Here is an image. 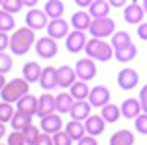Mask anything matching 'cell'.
Returning <instances> with one entry per match:
<instances>
[{
	"instance_id": "1",
	"label": "cell",
	"mask_w": 147,
	"mask_h": 145,
	"mask_svg": "<svg viewBox=\"0 0 147 145\" xmlns=\"http://www.w3.org/2000/svg\"><path fill=\"white\" fill-rule=\"evenodd\" d=\"M35 41H37V37H35V32L32 30V28L24 26V28L14 30V32L10 34V51H12V55H16V57L26 55V53L35 45Z\"/></svg>"
},
{
	"instance_id": "2",
	"label": "cell",
	"mask_w": 147,
	"mask_h": 145,
	"mask_svg": "<svg viewBox=\"0 0 147 145\" xmlns=\"http://www.w3.org/2000/svg\"><path fill=\"white\" fill-rule=\"evenodd\" d=\"M84 53H86V57H90V59L98 61V63H106V61H110L114 57V47L106 39L92 37V39H88V43L84 47Z\"/></svg>"
},
{
	"instance_id": "3",
	"label": "cell",
	"mask_w": 147,
	"mask_h": 145,
	"mask_svg": "<svg viewBox=\"0 0 147 145\" xmlns=\"http://www.w3.org/2000/svg\"><path fill=\"white\" fill-rule=\"evenodd\" d=\"M26 94H30V82L26 80V78H12L6 82V86L2 88L0 92V96H2V100L4 102H18L22 100Z\"/></svg>"
},
{
	"instance_id": "4",
	"label": "cell",
	"mask_w": 147,
	"mask_h": 145,
	"mask_svg": "<svg viewBox=\"0 0 147 145\" xmlns=\"http://www.w3.org/2000/svg\"><path fill=\"white\" fill-rule=\"evenodd\" d=\"M92 37H98V39H106V37H112L116 34V22H114L110 16L106 18H94L88 28Z\"/></svg>"
},
{
	"instance_id": "5",
	"label": "cell",
	"mask_w": 147,
	"mask_h": 145,
	"mask_svg": "<svg viewBox=\"0 0 147 145\" xmlns=\"http://www.w3.org/2000/svg\"><path fill=\"white\" fill-rule=\"evenodd\" d=\"M34 49L39 59H53L57 55V51H59V45H57V39L49 37V35H43V37H39L35 41Z\"/></svg>"
},
{
	"instance_id": "6",
	"label": "cell",
	"mask_w": 147,
	"mask_h": 145,
	"mask_svg": "<svg viewBox=\"0 0 147 145\" xmlns=\"http://www.w3.org/2000/svg\"><path fill=\"white\" fill-rule=\"evenodd\" d=\"M47 24H49V16L45 14V10H39V8H30L26 14V26L32 28L34 32L39 30H45Z\"/></svg>"
},
{
	"instance_id": "7",
	"label": "cell",
	"mask_w": 147,
	"mask_h": 145,
	"mask_svg": "<svg viewBox=\"0 0 147 145\" xmlns=\"http://www.w3.org/2000/svg\"><path fill=\"white\" fill-rule=\"evenodd\" d=\"M75 71H77V77L80 80H92L96 78V61L90 59V57H82L75 63Z\"/></svg>"
},
{
	"instance_id": "8",
	"label": "cell",
	"mask_w": 147,
	"mask_h": 145,
	"mask_svg": "<svg viewBox=\"0 0 147 145\" xmlns=\"http://www.w3.org/2000/svg\"><path fill=\"white\" fill-rule=\"evenodd\" d=\"M118 86L122 90H125V92H129V90H134L139 84V75H137L136 69L131 67H124L120 73H118Z\"/></svg>"
},
{
	"instance_id": "9",
	"label": "cell",
	"mask_w": 147,
	"mask_h": 145,
	"mask_svg": "<svg viewBox=\"0 0 147 145\" xmlns=\"http://www.w3.org/2000/svg\"><path fill=\"white\" fill-rule=\"evenodd\" d=\"M63 118H61V114L59 112H53V114H49V116H43V118H39V127H41V132L43 134H49V135H55L57 132H61L63 129Z\"/></svg>"
},
{
	"instance_id": "10",
	"label": "cell",
	"mask_w": 147,
	"mask_h": 145,
	"mask_svg": "<svg viewBox=\"0 0 147 145\" xmlns=\"http://www.w3.org/2000/svg\"><path fill=\"white\" fill-rule=\"evenodd\" d=\"M86 43H88L86 34H84V32H79V30L71 32V34L65 37V47H67L69 53H80V51H84Z\"/></svg>"
},
{
	"instance_id": "11",
	"label": "cell",
	"mask_w": 147,
	"mask_h": 145,
	"mask_svg": "<svg viewBox=\"0 0 147 145\" xmlns=\"http://www.w3.org/2000/svg\"><path fill=\"white\" fill-rule=\"evenodd\" d=\"M77 80H79V77H77L75 67H69V65H61V67H57V82H59V88L69 90Z\"/></svg>"
},
{
	"instance_id": "12",
	"label": "cell",
	"mask_w": 147,
	"mask_h": 145,
	"mask_svg": "<svg viewBox=\"0 0 147 145\" xmlns=\"http://www.w3.org/2000/svg\"><path fill=\"white\" fill-rule=\"evenodd\" d=\"M88 102L92 104V108H104L106 104H110V90L104 84H96L90 88L88 94Z\"/></svg>"
},
{
	"instance_id": "13",
	"label": "cell",
	"mask_w": 147,
	"mask_h": 145,
	"mask_svg": "<svg viewBox=\"0 0 147 145\" xmlns=\"http://www.w3.org/2000/svg\"><path fill=\"white\" fill-rule=\"evenodd\" d=\"M143 16H147L143 6L137 2V0H131L127 6L124 8V20L127 24H134V26H139L143 22Z\"/></svg>"
},
{
	"instance_id": "14",
	"label": "cell",
	"mask_w": 147,
	"mask_h": 145,
	"mask_svg": "<svg viewBox=\"0 0 147 145\" xmlns=\"http://www.w3.org/2000/svg\"><path fill=\"white\" fill-rule=\"evenodd\" d=\"M69 26L71 24L65 22L63 18H55V20H49V24H47L45 32L49 37H53V39H65L71 32H69Z\"/></svg>"
},
{
	"instance_id": "15",
	"label": "cell",
	"mask_w": 147,
	"mask_h": 145,
	"mask_svg": "<svg viewBox=\"0 0 147 145\" xmlns=\"http://www.w3.org/2000/svg\"><path fill=\"white\" fill-rule=\"evenodd\" d=\"M84 127H86V134L88 135L98 137V135H102L104 129H106V120L102 118L100 114H90V116L84 120Z\"/></svg>"
},
{
	"instance_id": "16",
	"label": "cell",
	"mask_w": 147,
	"mask_h": 145,
	"mask_svg": "<svg viewBox=\"0 0 147 145\" xmlns=\"http://www.w3.org/2000/svg\"><path fill=\"white\" fill-rule=\"evenodd\" d=\"M39 86L45 90V92H53L55 88H59V82H57V69L55 67H43L41 78H39Z\"/></svg>"
},
{
	"instance_id": "17",
	"label": "cell",
	"mask_w": 147,
	"mask_h": 145,
	"mask_svg": "<svg viewBox=\"0 0 147 145\" xmlns=\"http://www.w3.org/2000/svg\"><path fill=\"white\" fill-rule=\"evenodd\" d=\"M120 110H122V118H125V120H136L137 116L143 112L139 98H125L122 102V106H120Z\"/></svg>"
},
{
	"instance_id": "18",
	"label": "cell",
	"mask_w": 147,
	"mask_h": 145,
	"mask_svg": "<svg viewBox=\"0 0 147 145\" xmlns=\"http://www.w3.org/2000/svg\"><path fill=\"white\" fill-rule=\"evenodd\" d=\"M92 20H94V18L90 16L88 10H79V12H75V14L71 16V26H73L75 30H79V32H88Z\"/></svg>"
},
{
	"instance_id": "19",
	"label": "cell",
	"mask_w": 147,
	"mask_h": 145,
	"mask_svg": "<svg viewBox=\"0 0 147 145\" xmlns=\"http://www.w3.org/2000/svg\"><path fill=\"white\" fill-rule=\"evenodd\" d=\"M57 112V102H55V96L53 94H41L39 96V104H37V116L39 118H43V116H49V114H53Z\"/></svg>"
},
{
	"instance_id": "20",
	"label": "cell",
	"mask_w": 147,
	"mask_h": 145,
	"mask_svg": "<svg viewBox=\"0 0 147 145\" xmlns=\"http://www.w3.org/2000/svg\"><path fill=\"white\" fill-rule=\"evenodd\" d=\"M92 104L88 100H75L73 104V110H71V120H79V122H84L88 116L92 114Z\"/></svg>"
},
{
	"instance_id": "21",
	"label": "cell",
	"mask_w": 147,
	"mask_h": 145,
	"mask_svg": "<svg viewBox=\"0 0 147 145\" xmlns=\"http://www.w3.org/2000/svg\"><path fill=\"white\" fill-rule=\"evenodd\" d=\"M41 73H43V67L35 61H28L26 65L22 67V77L32 84V82H39L41 78Z\"/></svg>"
},
{
	"instance_id": "22",
	"label": "cell",
	"mask_w": 147,
	"mask_h": 145,
	"mask_svg": "<svg viewBox=\"0 0 147 145\" xmlns=\"http://www.w3.org/2000/svg\"><path fill=\"white\" fill-rule=\"evenodd\" d=\"M136 57H137V47L134 43L124 45L120 49H114V59L120 61V63H131Z\"/></svg>"
},
{
	"instance_id": "23",
	"label": "cell",
	"mask_w": 147,
	"mask_h": 145,
	"mask_svg": "<svg viewBox=\"0 0 147 145\" xmlns=\"http://www.w3.org/2000/svg\"><path fill=\"white\" fill-rule=\"evenodd\" d=\"M32 114H28V112H22V110H18L16 108V114H14V118H12V129H18V132H24L26 127H30L32 125Z\"/></svg>"
},
{
	"instance_id": "24",
	"label": "cell",
	"mask_w": 147,
	"mask_h": 145,
	"mask_svg": "<svg viewBox=\"0 0 147 145\" xmlns=\"http://www.w3.org/2000/svg\"><path fill=\"white\" fill-rule=\"evenodd\" d=\"M55 102H57V112H59V114H71L73 104H75V98H73L71 92H65V90H63L61 94L55 96Z\"/></svg>"
},
{
	"instance_id": "25",
	"label": "cell",
	"mask_w": 147,
	"mask_h": 145,
	"mask_svg": "<svg viewBox=\"0 0 147 145\" xmlns=\"http://www.w3.org/2000/svg\"><path fill=\"white\" fill-rule=\"evenodd\" d=\"M136 141V135L134 132H129V129H118L116 134H112L110 137V145H134Z\"/></svg>"
},
{
	"instance_id": "26",
	"label": "cell",
	"mask_w": 147,
	"mask_h": 145,
	"mask_svg": "<svg viewBox=\"0 0 147 145\" xmlns=\"http://www.w3.org/2000/svg\"><path fill=\"white\" fill-rule=\"evenodd\" d=\"M69 92L73 94V98L75 100H88V94H90V86H88V82L86 80H77L71 88H69Z\"/></svg>"
},
{
	"instance_id": "27",
	"label": "cell",
	"mask_w": 147,
	"mask_h": 145,
	"mask_svg": "<svg viewBox=\"0 0 147 145\" xmlns=\"http://www.w3.org/2000/svg\"><path fill=\"white\" fill-rule=\"evenodd\" d=\"M65 132H67L75 141H79L80 137L86 135V127H84V122H79V120H71V122L65 123Z\"/></svg>"
},
{
	"instance_id": "28",
	"label": "cell",
	"mask_w": 147,
	"mask_h": 145,
	"mask_svg": "<svg viewBox=\"0 0 147 145\" xmlns=\"http://www.w3.org/2000/svg\"><path fill=\"white\" fill-rule=\"evenodd\" d=\"M18 104V110H22V112H28V114H37V104H39V98L37 96H34V94H26L22 100H18L16 102Z\"/></svg>"
},
{
	"instance_id": "29",
	"label": "cell",
	"mask_w": 147,
	"mask_h": 145,
	"mask_svg": "<svg viewBox=\"0 0 147 145\" xmlns=\"http://www.w3.org/2000/svg\"><path fill=\"white\" fill-rule=\"evenodd\" d=\"M43 10L49 16V20H55V18H61L65 14V4H63V0H47Z\"/></svg>"
},
{
	"instance_id": "30",
	"label": "cell",
	"mask_w": 147,
	"mask_h": 145,
	"mask_svg": "<svg viewBox=\"0 0 147 145\" xmlns=\"http://www.w3.org/2000/svg\"><path fill=\"white\" fill-rule=\"evenodd\" d=\"M100 116L106 120V123H116L122 118V110L116 104H106L104 108H100Z\"/></svg>"
},
{
	"instance_id": "31",
	"label": "cell",
	"mask_w": 147,
	"mask_h": 145,
	"mask_svg": "<svg viewBox=\"0 0 147 145\" xmlns=\"http://www.w3.org/2000/svg\"><path fill=\"white\" fill-rule=\"evenodd\" d=\"M92 18H106L110 14V2L108 0H94L88 8Z\"/></svg>"
},
{
	"instance_id": "32",
	"label": "cell",
	"mask_w": 147,
	"mask_h": 145,
	"mask_svg": "<svg viewBox=\"0 0 147 145\" xmlns=\"http://www.w3.org/2000/svg\"><path fill=\"white\" fill-rule=\"evenodd\" d=\"M14 28H16V20H14V14L10 12L2 10L0 8V32H14Z\"/></svg>"
},
{
	"instance_id": "33",
	"label": "cell",
	"mask_w": 147,
	"mask_h": 145,
	"mask_svg": "<svg viewBox=\"0 0 147 145\" xmlns=\"http://www.w3.org/2000/svg\"><path fill=\"white\" fill-rule=\"evenodd\" d=\"M14 114H16V108L12 106V102H0V122L2 123H10Z\"/></svg>"
},
{
	"instance_id": "34",
	"label": "cell",
	"mask_w": 147,
	"mask_h": 145,
	"mask_svg": "<svg viewBox=\"0 0 147 145\" xmlns=\"http://www.w3.org/2000/svg\"><path fill=\"white\" fill-rule=\"evenodd\" d=\"M129 43H131V35L127 34V32H116L112 35V47L114 49H120V47L129 45Z\"/></svg>"
},
{
	"instance_id": "35",
	"label": "cell",
	"mask_w": 147,
	"mask_h": 145,
	"mask_svg": "<svg viewBox=\"0 0 147 145\" xmlns=\"http://www.w3.org/2000/svg\"><path fill=\"white\" fill-rule=\"evenodd\" d=\"M41 135V127L39 125H30V127H26L24 129V137H26V143L28 145H35V141H37V137Z\"/></svg>"
},
{
	"instance_id": "36",
	"label": "cell",
	"mask_w": 147,
	"mask_h": 145,
	"mask_svg": "<svg viewBox=\"0 0 147 145\" xmlns=\"http://www.w3.org/2000/svg\"><path fill=\"white\" fill-rule=\"evenodd\" d=\"M22 8H24L22 0H4V2H2V10L10 12V14H18Z\"/></svg>"
},
{
	"instance_id": "37",
	"label": "cell",
	"mask_w": 147,
	"mask_h": 145,
	"mask_svg": "<svg viewBox=\"0 0 147 145\" xmlns=\"http://www.w3.org/2000/svg\"><path fill=\"white\" fill-rule=\"evenodd\" d=\"M134 125H136V132H137V134L147 135V114H145V112H141L136 120H134Z\"/></svg>"
},
{
	"instance_id": "38",
	"label": "cell",
	"mask_w": 147,
	"mask_h": 145,
	"mask_svg": "<svg viewBox=\"0 0 147 145\" xmlns=\"http://www.w3.org/2000/svg\"><path fill=\"white\" fill-rule=\"evenodd\" d=\"M12 57L6 53V51H0V73L2 75H6V73H10L12 71Z\"/></svg>"
},
{
	"instance_id": "39",
	"label": "cell",
	"mask_w": 147,
	"mask_h": 145,
	"mask_svg": "<svg viewBox=\"0 0 147 145\" xmlns=\"http://www.w3.org/2000/svg\"><path fill=\"white\" fill-rule=\"evenodd\" d=\"M8 145H28L26 143V137H24V132L12 129L8 134Z\"/></svg>"
},
{
	"instance_id": "40",
	"label": "cell",
	"mask_w": 147,
	"mask_h": 145,
	"mask_svg": "<svg viewBox=\"0 0 147 145\" xmlns=\"http://www.w3.org/2000/svg\"><path fill=\"white\" fill-rule=\"evenodd\" d=\"M53 141H55V145H73V137L65 132V129H61V132H57L55 135H53Z\"/></svg>"
},
{
	"instance_id": "41",
	"label": "cell",
	"mask_w": 147,
	"mask_h": 145,
	"mask_svg": "<svg viewBox=\"0 0 147 145\" xmlns=\"http://www.w3.org/2000/svg\"><path fill=\"white\" fill-rule=\"evenodd\" d=\"M35 145H55V141H53V135L43 134V132H41V135L37 137V141H35Z\"/></svg>"
},
{
	"instance_id": "42",
	"label": "cell",
	"mask_w": 147,
	"mask_h": 145,
	"mask_svg": "<svg viewBox=\"0 0 147 145\" xmlns=\"http://www.w3.org/2000/svg\"><path fill=\"white\" fill-rule=\"evenodd\" d=\"M6 49H10V34L0 32V51H6Z\"/></svg>"
},
{
	"instance_id": "43",
	"label": "cell",
	"mask_w": 147,
	"mask_h": 145,
	"mask_svg": "<svg viewBox=\"0 0 147 145\" xmlns=\"http://www.w3.org/2000/svg\"><path fill=\"white\" fill-rule=\"evenodd\" d=\"M139 102H141V110L147 114V84H143V88L139 90Z\"/></svg>"
},
{
	"instance_id": "44",
	"label": "cell",
	"mask_w": 147,
	"mask_h": 145,
	"mask_svg": "<svg viewBox=\"0 0 147 145\" xmlns=\"http://www.w3.org/2000/svg\"><path fill=\"white\" fill-rule=\"evenodd\" d=\"M137 37L141 39V41H147V22H141L139 26H137Z\"/></svg>"
},
{
	"instance_id": "45",
	"label": "cell",
	"mask_w": 147,
	"mask_h": 145,
	"mask_svg": "<svg viewBox=\"0 0 147 145\" xmlns=\"http://www.w3.org/2000/svg\"><path fill=\"white\" fill-rule=\"evenodd\" d=\"M77 145H98V141H96V137L94 135H84V137H80L79 141H77Z\"/></svg>"
},
{
	"instance_id": "46",
	"label": "cell",
	"mask_w": 147,
	"mask_h": 145,
	"mask_svg": "<svg viewBox=\"0 0 147 145\" xmlns=\"http://www.w3.org/2000/svg\"><path fill=\"white\" fill-rule=\"evenodd\" d=\"M77 6H79L80 10H84V8H90V4L94 2V0H73Z\"/></svg>"
},
{
	"instance_id": "47",
	"label": "cell",
	"mask_w": 147,
	"mask_h": 145,
	"mask_svg": "<svg viewBox=\"0 0 147 145\" xmlns=\"http://www.w3.org/2000/svg\"><path fill=\"white\" fill-rule=\"evenodd\" d=\"M112 8H125L127 6V0H108Z\"/></svg>"
},
{
	"instance_id": "48",
	"label": "cell",
	"mask_w": 147,
	"mask_h": 145,
	"mask_svg": "<svg viewBox=\"0 0 147 145\" xmlns=\"http://www.w3.org/2000/svg\"><path fill=\"white\" fill-rule=\"evenodd\" d=\"M24 6H28V8H35V4H37V0H22Z\"/></svg>"
},
{
	"instance_id": "49",
	"label": "cell",
	"mask_w": 147,
	"mask_h": 145,
	"mask_svg": "<svg viewBox=\"0 0 147 145\" xmlns=\"http://www.w3.org/2000/svg\"><path fill=\"white\" fill-rule=\"evenodd\" d=\"M6 82H8V80H6V75H2V73H0V92H2V88L6 86Z\"/></svg>"
},
{
	"instance_id": "50",
	"label": "cell",
	"mask_w": 147,
	"mask_h": 145,
	"mask_svg": "<svg viewBox=\"0 0 147 145\" xmlns=\"http://www.w3.org/2000/svg\"><path fill=\"white\" fill-rule=\"evenodd\" d=\"M4 135H6V123H2V122H0V139H2Z\"/></svg>"
},
{
	"instance_id": "51",
	"label": "cell",
	"mask_w": 147,
	"mask_h": 145,
	"mask_svg": "<svg viewBox=\"0 0 147 145\" xmlns=\"http://www.w3.org/2000/svg\"><path fill=\"white\" fill-rule=\"evenodd\" d=\"M141 6H143V10H145V14H147V0H143V4H141Z\"/></svg>"
},
{
	"instance_id": "52",
	"label": "cell",
	"mask_w": 147,
	"mask_h": 145,
	"mask_svg": "<svg viewBox=\"0 0 147 145\" xmlns=\"http://www.w3.org/2000/svg\"><path fill=\"white\" fill-rule=\"evenodd\" d=\"M2 2H4V0H0V8H2Z\"/></svg>"
},
{
	"instance_id": "53",
	"label": "cell",
	"mask_w": 147,
	"mask_h": 145,
	"mask_svg": "<svg viewBox=\"0 0 147 145\" xmlns=\"http://www.w3.org/2000/svg\"><path fill=\"white\" fill-rule=\"evenodd\" d=\"M0 145H8V143H0Z\"/></svg>"
}]
</instances>
